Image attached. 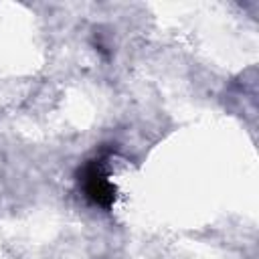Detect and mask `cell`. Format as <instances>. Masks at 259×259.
Listing matches in <instances>:
<instances>
[{
	"mask_svg": "<svg viewBox=\"0 0 259 259\" xmlns=\"http://www.w3.org/2000/svg\"><path fill=\"white\" fill-rule=\"evenodd\" d=\"M79 180L83 184L85 198L101 208H109L115 200V186L107 180L103 170V160H89L79 170Z\"/></svg>",
	"mask_w": 259,
	"mask_h": 259,
	"instance_id": "cell-1",
	"label": "cell"
}]
</instances>
